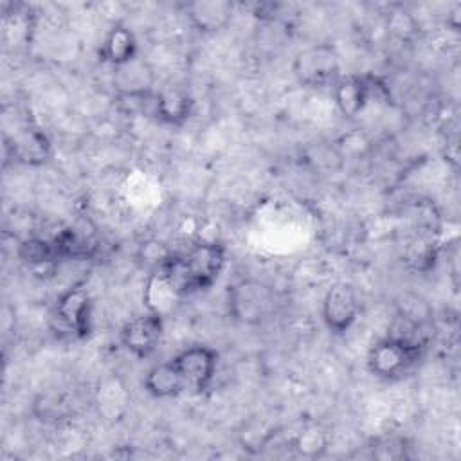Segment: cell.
Here are the masks:
<instances>
[{"mask_svg": "<svg viewBox=\"0 0 461 461\" xmlns=\"http://www.w3.org/2000/svg\"><path fill=\"white\" fill-rule=\"evenodd\" d=\"M227 263V250L218 241H200L184 252L167 254L155 268V276L176 295H189L211 288Z\"/></svg>", "mask_w": 461, "mask_h": 461, "instance_id": "obj_1", "label": "cell"}, {"mask_svg": "<svg viewBox=\"0 0 461 461\" xmlns=\"http://www.w3.org/2000/svg\"><path fill=\"white\" fill-rule=\"evenodd\" d=\"M425 342L389 333L371 346L367 353V369L376 378L398 380L418 366L425 355Z\"/></svg>", "mask_w": 461, "mask_h": 461, "instance_id": "obj_2", "label": "cell"}, {"mask_svg": "<svg viewBox=\"0 0 461 461\" xmlns=\"http://www.w3.org/2000/svg\"><path fill=\"white\" fill-rule=\"evenodd\" d=\"M277 308V297L270 285L259 279H240L227 290V310L232 321L245 326L267 322Z\"/></svg>", "mask_w": 461, "mask_h": 461, "instance_id": "obj_3", "label": "cell"}, {"mask_svg": "<svg viewBox=\"0 0 461 461\" xmlns=\"http://www.w3.org/2000/svg\"><path fill=\"white\" fill-rule=\"evenodd\" d=\"M295 79L308 88L333 86L340 76L339 52L331 43H317L295 54L292 63Z\"/></svg>", "mask_w": 461, "mask_h": 461, "instance_id": "obj_4", "label": "cell"}, {"mask_svg": "<svg viewBox=\"0 0 461 461\" xmlns=\"http://www.w3.org/2000/svg\"><path fill=\"white\" fill-rule=\"evenodd\" d=\"M389 94L384 81L371 74H344L333 83V97L339 112L346 119L360 115L369 104L371 97Z\"/></svg>", "mask_w": 461, "mask_h": 461, "instance_id": "obj_5", "label": "cell"}, {"mask_svg": "<svg viewBox=\"0 0 461 461\" xmlns=\"http://www.w3.org/2000/svg\"><path fill=\"white\" fill-rule=\"evenodd\" d=\"M173 366L180 373L185 389L193 393H203L214 380L218 367V353L203 344L189 346L171 358Z\"/></svg>", "mask_w": 461, "mask_h": 461, "instance_id": "obj_6", "label": "cell"}, {"mask_svg": "<svg viewBox=\"0 0 461 461\" xmlns=\"http://www.w3.org/2000/svg\"><path fill=\"white\" fill-rule=\"evenodd\" d=\"M54 317L76 339L92 331V299L83 285H72L61 292L54 304Z\"/></svg>", "mask_w": 461, "mask_h": 461, "instance_id": "obj_7", "label": "cell"}, {"mask_svg": "<svg viewBox=\"0 0 461 461\" xmlns=\"http://www.w3.org/2000/svg\"><path fill=\"white\" fill-rule=\"evenodd\" d=\"M164 333V317L160 312L146 310L126 321L119 339L126 351L137 358H148L158 346Z\"/></svg>", "mask_w": 461, "mask_h": 461, "instance_id": "obj_8", "label": "cell"}, {"mask_svg": "<svg viewBox=\"0 0 461 461\" xmlns=\"http://www.w3.org/2000/svg\"><path fill=\"white\" fill-rule=\"evenodd\" d=\"M358 310L360 303L353 285L339 281L326 290L322 299V321L333 335L346 333L355 324Z\"/></svg>", "mask_w": 461, "mask_h": 461, "instance_id": "obj_9", "label": "cell"}, {"mask_svg": "<svg viewBox=\"0 0 461 461\" xmlns=\"http://www.w3.org/2000/svg\"><path fill=\"white\" fill-rule=\"evenodd\" d=\"M113 90L117 99H133L155 92V72L142 58L113 67Z\"/></svg>", "mask_w": 461, "mask_h": 461, "instance_id": "obj_10", "label": "cell"}, {"mask_svg": "<svg viewBox=\"0 0 461 461\" xmlns=\"http://www.w3.org/2000/svg\"><path fill=\"white\" fill-rule=\"evenodd\" d=\"M234 14V5L227 0H196L185 4V16L189 23L203 32L214 34L223 31Z\"/></svg>", "mask_w": 461, "mask_h": 461, "instance_id": "obj_11", "label": "cell"}, {"mask_svg": "<svg viewBox=\"0 0 461 461\" xmlns=\"http://www.w3.org/2000/svg\"><path fill=\"white\" fill-rule=\"evenodd\" d=\"M16 162L25 166H41L50 157V140L43 130L27 126L14 133L11 144H7Z\"/></svg>", "mask_w": 461, "mask_h": 461, "instance_id": "obj_12", "label": "cell"}, {"mask_svg": "<svg viewBox=\"0 0 461 461\" xmlns=\"http://www.w3.org/2000/svg\"><path fill=\"white\" fill-rule=\"evenodd\" d=\"M194 101L180 86H164L155 94L153 115L169 126H182L193 115Z\"/></svg>", "mask_w": 461, "mask_h": 461, "instance_id": "obj_13", "label": "cell"}, {"mask_svg": "<svg viewBox=\"0 0 461 461\" xmlns=\"http://www.w3.org/2000/svg\"><path fill=\"white\" fill-rule=\"evenodd\" d=\"M99 58L101 61L112 65V67H119L124 65L128 61H131L133 58H137V40L135 34L126 27V25H113L99 49Z\"/></svg>", "mask_w": 461, "mask_h": 461, "instance_id": "obj_14", "label": "cell"}, {"mask_svg": "<svg viewBox=\"0 0 461 461\" xmlns=\"http://www.w3.org/2000/svg\"><path fill=\"white\" fill-rule=\"evenodd\" d=\"M144 389L153 398H173L182 394L185 389V384L173 366L171 360L155 364L144 376Z\"/></svg>", "mask_w": 461, "mask_h": 461, "instance_id": "obj_15", "label": "cell"}, {"mask_svg": "<svg viewBox=\"0 0 461 461\" xmlns=\"http://www.w3.org/2000/svg\"><path fill=\"white\" fill-rule=\"evenodd\" d=\"M20 259L31 268H47L59 261L56 245L52 240L41 238H27L18 247Z\"/></svg>", "mask_w": 461, "mask_h": 461, "instance_id": "obj_16", "label": "cell"}, {"mask_svg": "<svg viewBox=\"0 0 461 461\" xmlns=\"http://www.w3.org/2000/svg\"><path fill=\"white\" fill-rule=\"evenodd\" d=\"M292 447L303 457H321L328 448V436L321 429L310 427L294 438Z\"/></svg>", "mask_w": 461, "mask_h": 461, "instance_id": "obj_17", "label": "cell"}, {"mask_svg": "<svg viewBox=\"0 0 461 461\" xmlns=\"http://www.w3.org/2000/svg\"><path fill=\"white\" fill-rule=\"evenodd\" d=\"M387 27L396 38L403 40V38H409L414 32L416 23H414L412 16L407 14V13H393V16L387 22Z\"/></svg>", "mask_w": 461, "mask_h": 461, "instance_id": "obj_18", "label": "cell"}]
</instances>
